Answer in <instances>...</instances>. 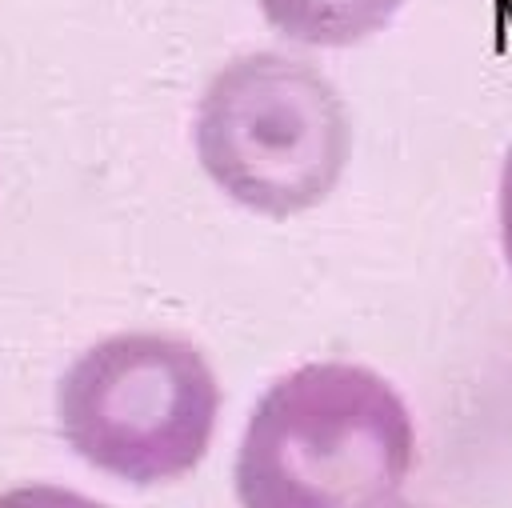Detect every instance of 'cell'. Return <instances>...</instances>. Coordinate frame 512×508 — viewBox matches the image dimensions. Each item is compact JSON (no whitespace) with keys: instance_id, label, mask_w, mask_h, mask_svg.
I'll list each match as a JSON object with an SVG mask.
<instances>
[{"instance_id":"3957f363","label":"cell","mask_w":512,"mask_h":508,"mask_svg":"<svg viewBox=\"0 0 512 508\" xmlns=\"http://www.w3.org/2000/svg\"><path fill=\"white\" fill-rule=\"evenodd\" d=\"M192 152L228 204L292 220L340 188L352 160V116L316 64L260 48L208 76L192 108Z\"/></svg>"},{"instance_id":"52a82bcc","label":"cell","mask_w":512,"mask_h":508,"mask_svg":"<svg viewBox=\"0 0 512 508\" xmlns=\"http://www.w3.org/2000/svg\"><path fill=\"white\" fill-rule=\"evenodd\" d=\"M388 508H424V504H408V500H392Z\"/></svg>"},{"instance_id":"5b68a950","label":"cell","mask_w":512,"mask_h":508,"mask_svg":"<svg viewBox=\"0 0 512 508\" xmlns=\"http://www.w3.org/2000/svg\"><path fill=\"white\" fill-rule=\"evenodd\" d=\"M0 508H112V504L56 480H24L12 488H0Z\"/></svg>"},{"instance_id":"7a4b0ae2","label":"cell","mask_w":512,"mask_h":508,"mask_svg":"<svg viewBox=\"0 0 512 508\" xmlns=\"http://www.w3.org/2000/svg\"><path fill=\"white\" fill-rule=\"evenodd\" d=\"M224 388L200 344L124 328L80 348L56 380V428L92 472L128 488L192 476L220 428Z\"/></svg>"},{"instance_id":"277c9868","label":"cell","mask_w":512,"mask_h":508,"mask_svg":"<svg viewBox=\"0 0 512 508\" xmlns=\"http://www.w3.org/2000/svg\"><path fill=\"white\" fill-rule=\"evenodd\" d=\"M276 36L300 48H352L384 32L404 0H256Z\"/></svg>"},{"instance_id":"6da1fadb","label":"cell","mask_w":512,"mask_h":508,"mask_svg":"<svg viewBox=\"0 0 512 508\" xmlns=\"http://www.w3.org/2000/svg\"><path fill=\"white\" fill-rule=\"evenodd\" d=\"M400 388L356 360H304L256 396L236 456V508H388L416 468Z\"/></svg>"},{"instance_id":"8992f818","label":"cell","mask_w":512,"mask_h":508,"mask_svg":"<svg viewBox=\"0 0 512 508\" xmlns=\"http://www.w3.org/2000/svg\"><path fill=\"white\" fill-rule=\"evenodd\" d=\"M496 240H500V256L512 272V144L504 148L500 172H496Z\"/></svg>"}]
</instances>
